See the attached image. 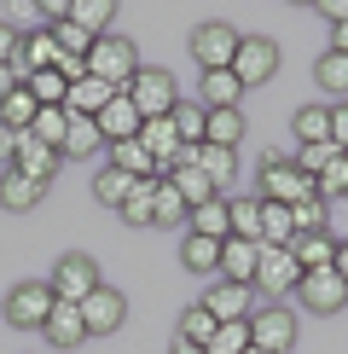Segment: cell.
Segmentation results:
<instances>
[{
	"instance_id": "cell-1",
	"label": "cell",
	"mask_w": 348,
	"mask_h": 354,
	"mask_svg": "<svg viewBox=\"0 0 348 354\" xmlns=\"http://www.w3.org/2000/svg\"><path fill=\"white\" fill-rule=\"evenodd\" d=\"M255 186H261V192H255L261 203H284V209H296L302 198H319V192H313V180H308V174H302L296 163H290V157H279V151H267V157H261Z\"/></svg>"
},
{
	"instance_id": "cell-2",
	"label": "cell",
	"mask_w": 348,
	"mask_h": 354,
	"mask_svg": "<svg viewBox=\"0 0 348 354\" xmlns=\"http://www.w3.org/2000/svg\"><path fill=\"white\" fill-rule=\"evenodd\" d=\"M87 76H99V82H110L116 93H128V82L139 76V53H134V41L128 35H99L93 41V53H87Z\"/></svg>"
},
{
	"instance_id": "cell-3",
	"label": "cell",
	"mask_w": 348,
	"mask_h": 354,
	"mask_svg": "<svg viewBox=\"0 0 348 354\" xmlns=\"http://www.w3.org/2000/svg\"><path fill=\"white\" fill-rule=\"evenodd\" d=\"M128 99H134L139 122H157V116L180 111V82H174L168 70H139V76L128 82Z\"/></svg>"
},
{
	"instance_id": "cell-4",
	"label": "cell",
	"mask_w": 348,
	"mask_h": 354,
	"mask_svg": "<svg viewBox=\"0 0 348 354\" xmlns=\"http://www.w3.org/2000/svg\"><path fill=\"white\" fill-rule=\"evenodd\" d=\"M52 285L47 279H23V285H12L6 290V308H0V314H6V326H18V331H41L47 326V314H52Z\"/></svg>"
},
{
	"instance_id": "cell-5",
	"label": "cell",
	"mask_w": 348,
	"mask_h": 354,
	"mask_svg": "<svg viewBox=\"0 0 348 354\" xmlns=\"http://www.w3.org/2000/svg\"><path fill=\"white\" fill-rule=\"evenodd\" d=\"M47 285H52L58 302H76V308H81L99 285H105V279H99V261L87 256V250H70V256H58V268H52Z\"/></svg>"
},
{
	"instance_id": "cell-6",
	"label": "cell",
	"mask_w": 348,
	"mask_h": 354,
	"mask_svg": "<svg viewBox=\"0 0 348 354\" xmlns=\"http://www.w3.org/2000/svg\"><path fill=\"white\" fill-rule=\"evenodd\" d=\"M238 29L221 24V18H209V24H197L192 29V58H197V70L209 76V70H232V58H238Z\"/></svg>"
},
{
	"instance_id": "cell-7",
	"label": "cell",
	"mask_w": 348,
	"mask_h": 354,
	"mask_svg": "<svg viewBox=\"0 0 348 354\" xmlns=\"http://www.w3.org/2000/svg\"><path fill=\"white\" fill-rule=\"evenodd\" d=\"M290 343H296V308L273 302V308H255V314H250V348L290 354Z\"/></svg>"
},
{
	"instance_id": "cell-8",
	"label": "cell",
	"mask_w": 348,
	"mask_h": 354,
	"mask_svg": "<svg viewBox=\"0 0 348 354\" xmlns=\"http://www.w3.org/2000/svg\"><path fill=\"white\" fill-rule=\"evenodd\" d=\"M232 76H238L244 87H261L279 76V41L273 35H244L238 41V58H232Z\"/></svg>"
},
{
	"instance_id": "cell-9",
	"label": "cell",
	"mask_w": 348,
	"mask_h": 354,
	"mask_svg": "<svg viewBox=\"0 0 348 354\" xmlns=\"http://www.w3.org/2000/svg\"><path fill=\"white\" fill-rule=\"evenodd\" d=\"M296 285H302V268H296V256H290L284 244H261L255 290H267L273 302H284V297H296Z\"/></svg>"
},
{
	"instance_id": "cell-10",
	"label": "cell",
	"mask_w": 348,
	"mask_h": 354,
	"mask_svg": "<svg viewBox=\"0 0 348 354\" xmlns=\"http://www.w3.org/2000/svg\"><path fill=\"white\" fill-rule=\"evenodd\" d=\"M203 308H209L215 326H244V319L255 314V290L250 285H226V279H221V285L203 290Z\"/></svg>"
},
{
	"instance_id": "cell-11",
	"label": "cell",
	"mask_w": 348,
	"mask_h": 354,
	"mask_svg": "<svg viewBox=\"0 0 348 354\" xmlns=\"http://www.w3.org/2000/svg\"><path fill=\"white\" fill-rule=\"evenodd\" d=\"M296 302L313 308V314H342V308H348V285L337 279V268H325V273H302Z\"/></svg>"
},
{
	"instance_id": "cell-12",
	"label": "cell",
	"mask_w": 348,
	"mask_h": 354,
	"mask_svg": "<svg viewBox=\"0 0 348 354\" xmlns=\"http://www.w3.org/2000/svg\"><path fill=\"white\" fill-rule=\"evenodd\" d=\"M81 319H87V337H110V331H122L128 297H122V290H110V285H99L93 297L81 302Z\"/></svg>"
},
{
	"instance_id": "cell-13",
	"label": "cell",
	"mask_w": 348,
	"mask_h": 354,
	"mask_svg": "<svg viewBox=\"0 0 348 354\" xmlns=\"http://www.w3.org/2000/svg\"><path fill=\"white\" fill-rule=\"evenodd\" d=\"M93 122H99V140H105V145L139 140V111H134V99H128V93H116L110 105H105V111L93 116Z\"/></svg>"
},
{
	"instance_id": "cell-14",
	"label": "cell",
	"mask_w": 348,
	"mask_h": 354,
	"mask_svg": "<svg viewBox=\"0 0 348 354\" xmlns=\"http://www.w3.org/2000/svg\"><path fill=\"white\" fill-rule=\"evenodd\" d=\"M12 169H18L23 180L47 186L52 174H58V151H52V145H41L35 134H18V157H12Z\"/></svg>"
},
{
	"instance_id": "cell-15",
	"label": "cell",
	"mask_w": 348,
	"mask_h": 354,
	"mask_svg": "<svg viewBox=\"0 0 348 354\" xmlns=\"http://www.w3.org/2000/svg\"><path fill=\"white\" fill-rule=\"evenodd\" d=\"M64 53H58L52 29H23V47H18V76H35V70H58Z\"/></svg>"
},
{
	"instance_id": "cell-16",
	"label": "cell",
	"mask_w": 348,
	"mask_h": 354,
	"mask_svg": "<svg viewBox=\"0 0 348 354\" xmlns=\"http://www.w3.org/2000/svg\"><path fill=\"white\" fill-rule=\"evenodd\" d=\"M255 268H261V244H244V239L221 244V279L226 285H250L255 290Z\"/></svg>"
},
{
	"instance_id": "cell-17",
	"label": "cell",
	"mask_w": 348,
	"mask_h": 354,
	"mask_svg": "<svg viewBox=\"0 0 348 354\" xmlns=\"http://www.w3.org/2000/svg\"><path fill=\"white\" fill-rule=\"evenodd\" d=\"M105 163L122 169L128 180H163V169H157V157L145 151L139 140H122V145H105Z\"/></svg>"
},
{
	"instance_id": "cell-18",
	"label": "cell",
	"mask_w": 348,
	"mask_h": 354,
	"mask_svg": "<svg viewBox=\"0 0 348 354\" xmlns=\"http://www.w3.org/2000/svg\"><path fill=\"white\" fill-rule=\"evenodd\" d=\"M47 343L52 348H76V343H87V319H81V308L76 302H52V314H47Z\"/></svg>"
},
{
	"instance_id": "cell-19",
	"label": "cell",
	"mask_w": 348,
	"mask_h": 354,
	"mask_svg": "<svg viewBox=\"0 0 348 354\" xmlns=\"http://www.w3.org/2000/svg\"><path fill=\"white\" fill-rule=\"evenodd\" d=\"M290 256H296L302 273H325L331 261H337V239H331V232H296V239H290Z\"/></svg>"
},
{
	"instance_id": "cell-20",
	"label": "cell",
	"mask_w": 348,
	"mask_h": 354,
	"mask_svg": "<svg viewBox=\"0 0 348 354\" xmlns=\"http://www.w3.org/2000/svg\"><path fill=\"white\" fill-rule=\"evenodd\" d=\"M116 99V87L110 82H99V76H81V82H70V99H64V111L70 116H87V122H93L99 111H105Z\"/></svg>"
},
{
	"instance_id": "cell-21",
	"label": "cell",
	"mask_w": 348,
	"mask_h": 354,
	"mask_svg": "<svg viewBox=\"0 0 348 354\" xmlns=\"http://www.w3.org/2000/svg\"><path fill=\"white\" fill-rule=\"evenodd\" d=\"M186 232H197V239H215V244H226V239H232V209H226V198H209V203H197V209L186 215Z\"/></svg>"
},
{
	"instance_id": "cell-22",
	"label": "cell",
	"mask_w": 348,
	"mask_h": 354,
	"mask_svg": "<svg viewBox=\"0 0 348 354\" xmlns=\"http://www.w3.org/2000/svg\"><path fill=\"white\" fill-rule=\"evenodd\" d=\"M197 99H203V111H238L244 105V82L232 76V70H209L197 87Z\"/></svg>"
},
{
	"instance_id": "cell-23",
	"label": "cell",
	"mask_w": 348,
	"mask_h": 354,
	"mask_svg": "<svg viewBox=\"0 0 348 354\" xmlns=\"http://www.w3.org/2000/svg\"><path fill=\"white\" fill-rule=\"evenodd\" d=\"M238 140H244V111H203V145L238 151Z\"/></svg>"
},
{
	"instance_id": "cell-24",
	"label": "cell",
	"mask_w": 348,
	"mask_h": 354,
	"mask_svg": "<svg viewBox=\"0 0 348 354\" xmlns=\"http://www.w3.org/2000/svg\"><path fill=\"white\" fill-rule=\"evenodd\" d=\"M105 151V140H99V122H87V116H70V134L64 145H58V157H76V163H87V157Z\"/></svg>"
},
{
	"instance_id": "cell-25",
	"label": "cell",
	"mask_w": 348,
	"mask_h": 354,
	"mask_svg": "<svg viewBox=\"0 0 348 354\" xmlns=\"http://www.w3.org/2000/svg\"><path fill=\"white\" fill-rule=\"evenodd\" d=\"M47 198V186H35V180H23L18 169H0V203H6V209H35V203Z\"/></svg>"
},
{
	"instance_id": "cell-26",
	"label": "cell",
	"mask_w": 348,
	"mask_h": 354,
	"mask_svg": "<svg viewBox=\"0 0 348 354\" xmlns=\"http://www.w3.org/2000/svg\"><path fill=\"white\" fill-rule=\"evenodd\" d=\"M110 18H116V6L110 0H70V24L76 29H87V35H110Z\"/></svg>"
},
{
	"instance_id": "cell-27",
	"label": "cell",
	"mask_w": 348,
	"mask_h": 354,
	"mask_svg": "<svg viewBox=\"0 0 348 354\" xmlns=\"http://www.w3.org/2000/svg\"><path fill=\"white\" fill-rule=\"evenodd\" d=\"M180 261H186V273H221V244L186 232V239H180Z\"/></svg>"
},
{
	"instance_id": "cell-28",
	"label": "cell",
	"mask_w": 348,
	"mask_h": 354,
	"mask_svg": "<svg viewBox=\"0 0 348 354\" xmlns=\"http://www.w3.org/2000/svg\"><path fill=\"white\" fill-rule=\"evenodd\" d=\"M197 169L209 174V186L226 198V186H232V169H238V151H221V145H197Z\"/></svg>"
},
{
	"instance_id": "cell-29",
	"label": "cell",
	"mask_w": 348,
	"mask_h": 354,
	"mask_svg": "<svg viewBox=\"0 0 348 354\" xmlns=\"http://www.w3.org/2000/svg\"><path fill=\"white\" fill-rule=\"evenodd\" d=\"M186 198L174 192L168 180H157V192H151V227H186Z\"/></svg>"
},
{
	"instance_id": "cell-30",
	"label": "cell",
	"mask_w": 348,
	"mask_h": 354,
	"mask_svg": "<svg viewBox=\"0 0 348 354\" xmlns=\"http://www.w3.org/2000/svg\"><path fill=\"white\" fill-rule=\"evenodd\" d=\"M290 122H296L302 145H331V105H302Z\"/></svg>"
},
{
	"instance_id": "cell-31",
	"label": "cell",
	"mask_w": 348,
	"mask_h": 354,
	"mask_svg": "<svg viewBox=\"0 0 348 354\" xmlns=\"http://www.w3.org/2000/svg\"><path fill=\"white\" fill-rule=\"evenodd\" d=\"M226 209H232V239L261 244V198H226Z\"/></svg>"
},
{
	"instance_id": "cell-32",
	"label": "cell",
	"mask_w": 348,
	"mask_h": 354,
	"mask_svg": "<svg viewBox=\"0 0 348 354\" xmlns=\"http://www.w3.org/2000/svg\"><path fill=\"white\" fill-rule=\"evenodd\" d=\"M23 134H35L41 145H52V151H58V145H64V134H70V111H64V105H47V111H35V122H29Z\"/></svg>"
},
{
	"instance_id": "cell-33",
	"label": "cell",
	"mask_w": 348,
	"mask_h": 354,
	"mask_svg": "<svg viewBox=\"0 0 348 354\" xmlns=\"http://www.w3.org/2000/svg\"><path fill=\"white\" fill-rule=\"evenodd\" d=\"M313 82H319V87H325V93L342 105V99H348V58H342V53H319Z\"/></svg>"
},
{
	"instance_id": "cell-34",
	"label": "cell",
	"mask_w": 348,
	"mask_h": 354,
	"mask_svg": "<svg viewBox=\"0 0 348 354\" xmlns=\"http://www.w3.org/2000/svg\"><path fill=\"white\" fill-rule=\"evenodd\" d=\"M23 87H29V99H35L41 111H47V105H64V99H70V82L58 76V70H35V76H23Z\"/></svg>"
},
{
	"instance_id": "cell-35",
	"label": "cell",
	"mask_w": 348,
	"mask_h": 354,
	"mask_svg": "<svg viewBox=\"0 0 348 354\" xmlns=\"http://www.w3.org/2000/svg\"><path fill=\"white\" fill-rule=\"evenodd\" d=\"M290 239H296L290 209H284V203H261V244H284L290 250Z\"/></svg>"
},
{
	"instance_id": "cell-36",
	"label": "cell",
	"mask_w": 348,
	"mask_h": 354,
	"mask_svg": "<svg viewBox=\"0 0 348 354\" xmlns=\"http://www.w3.org/2000/svg\"><path fill=\"white\" fill-rule=\"evenodd\" d=\"M215 331H221V326L209 319V308H203V302H192V308L180 314V331H174V337H180V343H197V348H209V337H215Z\"/></svg>"
},
{
	"instance_id": "cell-37",
	"label": "cell",
	"mask_w": 348,
	"mask_h": 354,
	"mask_svg": "<svg viewBox=\"0 0 348 354\" xmlns=\"http://www.w3.org/2000/svg\"><path fill=\"white\" fill-rule=\"evenodd\" d=\"M128 192H134V180H128L122 169H110V163H105V169L93 174V198H99V203H110V209H122Z\"/></svg>"
},
{
	"instance_id": "cell-38",
	"label": "cell",
	"mask_w": 348,
	"mask_h": 354,
	"mask_svg": "<svg viewBox=\"0 0 348 354\" xmlns=\"http://www.w3.org/2000/svg\"><path fill=\"white\" fill-rule=\"evenodd\" d=\"M151 192H157V180H134V192H128V203L116 215H122L128 227H151Z\"/></svg>"
},
{
	"instance_id": "cell-39",
	"label": "cell",
	"mask_w": 348,
	"mask_h": 354,
	"mask_svg": "<svg viewBox=\"0 0 348 354\" xmlns=\"http://www.w3.org/2000/svg\"><path fill=\"white\" fill-rule=\"evenodd\" d=\"M313 192H319V198H348V157L337 151V157H331V163L325 169H319V180H313Z\"/></svg>"
},
{
	"instance_id": "cell-40",
	"label": "cell",
	"mask_w": 348,
	"mask_h": 354,
	"mask_svg": "<svg viewBox=\"0 0 348 354\" xmlns=\"http://www.w3.org/2000/svg\"><path fill=\"white\" fill-rule=\"evenodd\" d=\"M35 111H41V105H35V99H29V87H18V93H12L6 105H0V122H6L12 134H23V128L35 122Z\"/></svg>"
},
{
	"instance_id": "cell-41",
	"label": "cell",
	"mask_w": 348,
	"mask_h": 354,
	"mask_svg": "<svg viewBox=\"0 0 348 354\" xmlns=\"http://www.w3.org/2000/svg\"><path fill=\"white\" fill-rule=\"evenodd\" d=\"M52 41H58V53H64V58H81V64H87V53H93V35H87V29H76V24H52Z\"/></svg>"
},
{
	"instance_id": "cell-42",
	"label": "cell",
	"mask_w": 348,
	"mask_h": 354,
	"mask_svg": "<svg viewBox=\"0 0 348 354\" xmlns=\"http://www.w3.org/2000/svg\"><path fill=\"white\" fill-rule=\"evenodd\" d=\"M290 221H296V232H331V215H325V198H302L296 209H290Z\"/></svg>"
},
{
	"instance_id": "cell-43",
	"label": "cell",
	"mask_w": 348,
	"mask_h": 354,
	"mask_svg": "<svg viewBox=\"0 0 348 354\" xmlns=\"http://www.w3.org/2000/svg\"><path fill=\"white\" fill-rule=\"evenodd\" d=\"M209 354H250V319L244 326H221L209 337Z\"/></svg>"
},
{
	"instance_id": "cell-44",
	"label": "cell",
	"mask_w": 348,
	"mask_h": 354,
	"mask_svg": "<svg viewBox=\"0 0 348 354\" xmlns=\"http://www.w3.org/2000/svg\"><path fill=\"white\" fill-rule=\"evenodd\" d=\"M174 134H180V145H203V105L174 111Z\"/></svg>"
},
{
	"instance_id": "cell-45",
	"label": "cell",
	"mask_w": 348,
	"mask_h": 354,
	"mask_svg": "<svg viewBox=\"0 0 348 354\" xmlns=\"http://www.w3.org/2000/svg\"><path fill=\"white\" fill-rule=\"evenodd\" d=\"M331 157H337V145H302V151L290 157V163H296L302 174H308V180H319V169H325Z\"/></svg>"
},
{
	"instance_id": "cell-46",
	"label": "cell",
	"mask_w": 348,
	"mask_h": 354,
	"mask_svg": "<svg viewBox=\"0 0 348 354\" xmlns=\"http://www.w3.org/2000/svg\"><path fill=\"white\" fill-rule=\"evenodd\" d=\"M331 145L348 157V99H342V105H331Z\"/></svg>"
},
{
	"instance_id": "cell-47",
	"label": "cell",
	"mask_w": 348,
	"mask_h": 354,
	"mask_svg": "<svg viewBox=\"0 0 348 354\" xmlns=\"http://www.w3.org/2000/svg\"><path fill=\"white\" fill-rule=\"evenodd\" d=\"M18 47H23V29L0 24V64H18Z\"/></svg>"
},
{
	"instance_id": "cell-48",
	"label": "cell",
	"mask_w": 348,
	"mask_h": 354,
	"mask_svg": "<svg viewBox=\"0 0 348 354\" xmlns=\"http://www.w3.org/2000/svg\"><path fill=\"white\" fill-rule=\"evenodd\" d=\"M23 87V76H18V64H0V105H6L12 93Z\"/></svg>"
},
{
	"instance_id": "cell-49",
	"label": "cell",
	"mask_w": 348,
	"mask_h": 354,
	"mask_svg": "<svg viewBox=\"0 0 348 354\" xmlns=\"http://www.w3.org/2000/svg\"><path fill=\"white\" fill-rule=\"evenodd\" d=\"M12 157H18V134H12V128H0V169H12Z\"/></svg>"
},
{
	"instance_id": "cell-50",
	"label": "cell",
	"mask_w": 348,
	"mask_h": 354,
	"mask_svg": "<svg viewBox=\"0 0 348 354\" xmlns=\"http://www.w3.org/2000/svg\"><path fill=\"white\" fill-rule=\"evenodd\" d=\"M325 53H342V58H348V24H331V41H325Z\"/></svg>"
},
{
	"instance_id": "cell-51",
	"label": "cell",
	"mask_w": 348,
	"mask_h": 354,
	"mask_svg": "<svg viewBox=\"0 0 348 354\" xmlns=\"http://www.w3.org/2000/svg\"><path fill=\"white\" fill-rule=\"evenodd\" d=\"M331 268H337V279L348 285V239H337V261H331Z\"/></svg>"
},
{
	"instance_id": "cell-52",
	"label": "cell",
	"mask_w": 348,
	"mask_h": 354,
	"mask_svg": "<svg viewBox=\"0 0 348 354\" xmlns=\"http://www.w3.org/2000/svg\"><path fill=\"white\" fill-rule=\"evenodd\" d=\"M168 354H209V348H197V343H180V337H174V343H168Z\"/></svg>"
},
{
	"instance_id": "cell-53",
	"label": "cell",
	"mask_w": 348,
	"mask_h": 354,
	"mask_svg": "<svg viewBox=\"0 0 348 354\" xmlns=\"http://www.w3.org/2000/svg\"><path fill=\"white\" fill-rule=\"evenodd\" d=\"M0 128H6V122H0Z\"/></svg>"
}]
</instances>
